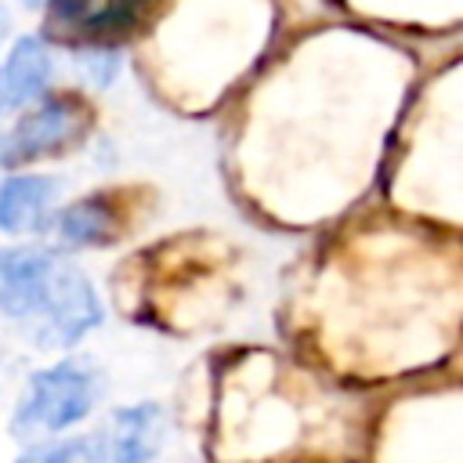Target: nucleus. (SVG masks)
Masks as SVG:
<instances>
[{"label":"nucleus","mask_w":463,"mask_h":463,"mask_svg":"<svg viewBox=\"0 0 463 463\" xmlns=\"http://www.w3.org/2000/svg\"><path fill=\"white\" fill-rule=\"evenodd\" d=\"M58 184L47 174H11L0 181V232L18 235L47 224V206Z\"/></svg>","instance_id":"nucleus-8"},{"label":"nucleus","mask_w":463,"mask_h":463,"mask_svg":"<svg viewBox=\"0 0 463 463\" xmlns=\"http://www.w3.org/2000/svg\"><path fill=\"white\" fill-rule=\"evenodd\" d=\"M18 463H83V452H80V441L72 445H29Z\"/></svg>","instance_id":"nucleus-11"},{"label":"nucleus","mask_w":463,"mask_h":463,"mask_svg":"<svg viewBox=\"0 0 463 463\" xmlns=\"http://www.w3.org/2000/svg\"><path fill=\"white\" fill-rule=\"evenodd\" d=\"M51 232L72 246H105L119 235V206L105 192L83 195L54 213Z\"/></svg>","instance_id":"nucleus-9"},{"label":"nucleus","mask_w":463,"mask_h":463,"mask_svg":"<svg viewBox=\"0 0 463 463\" xmlns=\"http://www.w3.org/2000/svg\"><path fill=\"white\" fill-rule=\"evenodd\" d=\"M51 83V51L40 36H18L0 61V116L25 109Z\"/></svg>","instance_id":"nucleus-7"},{"label":"nucleus","mask_w":463,"mask_h":463,"mask_svg":"<svg viewBox=\"0 0 463 463\" xmlns=\"http://www.w3.org/2000/svg\"><path fill=\"white\" fill-rule=\"evenodd\" d=\"M101 380L98 369L83 358H65L47 369H36L14 405V434H58L76 427L98 402Z\"/></svg>","instance_id":"nucleus-1"},{"label":"nucleus","mask_w":463,"mask_h":463,"mask_svg":"<svg viewBox=\"0 0 463 463\" xmlns=\"http://www.w3.org/2000/svg\"><path fill=\"white\" fill-rule=\"evenodd\" d=\"M90 127V109L80 94L58 90V94H40L36 105L14 123V130L4 137L0 148V166H25L47 156H65L72 145L87 137Z\"/></svg>","instance_id":"nucleus-2"},{"label":"nucleus","mask_w":463,"mask_h":463,"mask_svg":"<svg viewBox=\"0 0 463 463\" xmlns=\"http://www.w3.org/2000/svg\"><path fill=\"white\" fill-rule=\"evenodd\" d=\"M18 4H25V7H43V0H18Z\"/></svg>","instance_id":"nucleus-13"},{"label":"nucleus","mask_w":463,"mask_h":463,"mask_svg":"<svg viewBox=\"0 0 463 463\" xmlns=\"http://www.w3.org/2000/svg\"><path fill=\"white\" fill-rule=\"evenodd\" d=\"M0 148H4V134H0Z\"/></svg>","instance_id":"nucleus-14"},{"label":"nucleus","mask_w":463,"mask_h":463,"mask_svg":"<svg viewBox=\"0 0 463 463\" xmlns=\"http://www.w3.org/2000/svg\"><path fill=\"white\" fill-rule=\"evenodd\" d=\"M80 65L87 69L83 76H87L94 87H105V83H112V76H116L119 54H116V47H87V51H80Z\"/></svg>","instance_id":"nucleus-10"},{"label":"nucleus","mask_w":463,"mask_h":463,"mask_svg":"<svg viewBox=\"0 0 463 463\" xmlns=\"http://www.w3.org/2000/svg\"><path fill=\"white\" fill-rule=\"evenodd\" d=\"M163 438V412L156 402H134L116 409L105 427L80 441L83 463H148Z\"/></svg>","instance_id":"nucleus-5"},{"label":"nucleus","mask_w":463,"mask_h":463,"mask_svg":"<svg viewBox=\"0 0 463 463\" xmlns=\"http://www.w3.org/2000/svg\"><path fill=\"white\" fill-rule=\"evenodd\" d=\"M4 33H7V11L0 7V40H4Z\"/></svg>","instance_id":"nucleus-12"},{"label":"nucleus","mask_w":463,"mask_h":463,"mask_svg":"<svg viewBox=\"0 0 463 463\" xmlns=\"http://www.w3.org/2000/svg\"><path fill=\"white\" fill-rule=\"evenodd\" d=\"M152 0H43V36L61 47H116L145 25Z\"/></svg>","instance_id":"nucleus-3"},{"label":"nucleus","mask_w":463,"mask_h":463,"mask_svg":"<svg viewBox=\"0 0 463 463\" xmlns=\"http://www.w3.org/2000/svg\"><path fill=\"white\" fill-rule=\"evenodd\" d=\"M98 322H101V300H98L94 286L87 282V275L80 268H72L65 260L54 279L51 297L29 318L33 344L47 347V351H61V347H72L76 340H83V333L94 329Z\"/></svg>","instance_id":"nucleus-4"},{"label":"nucleus","mask_w":463,"mask_h":463,"mask_svg":"<svg viewBox=\"0 0 463 463\" xmlns=\"http://www.w3.org/2000/svg\"><path fill=\"white\" fill-rule=\"evenodd\" d=\"M61 264L47 246H0V315L29 322L51 297Z\"/></svg>","instance_id":"nucleus-6"}]
</instances>
